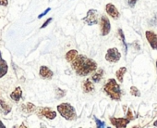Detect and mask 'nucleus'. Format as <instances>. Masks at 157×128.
I'll return each mask as SVG.
<instances>
[{
	"label": "nucleus",
	"instance_id": "c85d7f7f",
	"mask_svg": "<svg viewBox=\"0 0 157 128\" xmlns=\"http://www.w3.org/2000/svg\"><path fill=\"white\" fill-rule=\"evenodd\" d=\"M0 128H6V126L4 125V123L2 122L1 120H0Z\"/></svg>",
	"mask_w": 157,
	"mask_h": 128
},
{
	"label": "nucleus",
	"instance_id": "bb28decb",
	"mask_svg": "<svg viewBox=\"0 0 157 128\" xmlns=\"http://www.w3.org/2000/svg\"><path fill=\"white\" fill-rule=\"evenodd\" d=\"M50 10H51V9H50V8H48V9H47V10H46L45 11H44V12H43V13H42L41 15H39V16H38V18H39V19H41V18H42L43 16L46 15V14H47V13H48V12H49Z\"/></svg>",
	"mask_w": 157,
	"mask_h": 128
},
{
	"label": "nucleus",
	"instance_id": "f8f14e48",
	"mask_svg": "<svg viewBox=\"0 0 157 128\" xmlns=\"http://www.w3.org/2000/svg\"><path fill=\"white\" fill-rule=\"evenodd\" d=\"M9 70V65L5 59H3L2 58V54L1 51H0V78H2L3 76H5L8 73Z\"/></svg>",
	"mask_w": 157,
	"mask_h": 128
},
{
	"label": "nucleus",
	"instance_id": "423d86ee",
	"mask_svg": "<svg viewBox=\"0 0 157 128\" xmlns=\"http://www.w3.org/2000/svg\"><path fill=\"white\" fill-rule=\"evenodd\" d=\"M37 115L39 117H45L49 120H54L56 117V112L51 108H39L37 109Z\"/></svg>",
	"mask_w": 157,
	"mask_h": 128
},
{
	"label": "nucleus",
	"instance_id": "a878e982",
	"mask_svg": "<svg viewBox=\"0 0 157 128\" xmlns=\"http://www.w3.org/2000/svg\"><path fill=\"white\" fill-rule=\"evenodd\" d=\"M9 5V0H0V6L7 7Z\"/></svg>",
	"mask_w": 157,
	"mask_h": 128
},
{
	"label": "nucleus",
	"instance_id": "f03ea898",
	"mask_svg": "<svg viewBox=\"0 0 157 128\" xmlns=\"http://www.w3.org/2000/svg\"><path fill=\"white\" fill-rule=\"evenodd\" d=\"M104 91L106 95L113 100H120L121 99V89L119 85L117 83L115 79H109L108 82L104 86Z\"/></svg>",
	"mask_w": 157,
	"mask_h": 128
},
{
	"label": "nucleus",
	"instance_id": "9d476101",
	"mask_svg": "<svg viewBox=\"0 0 157 128\" xmlns=\"http://www.w3.org/2000/svg\"><path fill=\"white\" fill-rule=\"evenodd\" d=\"M39 74L43 79H47V80H51L53 78L54 73L46 66H41L40 70H39Z\"/></svg>",
	"mask_w": 157,
	"mask_h": 128
},
{
	"label": "nucleus",
	"instance_id": "f257e3e1",
	"mask_svg": "<svg viewBox=\"0 0 157 128\" xmlns=\"http://www.w3.org/2000/svg\"><path fill=\"white\" fill-rule=\"evenodd\" d=\"M70 63L72 69L80 76H86L97 69V63L94 59L87 58L84 55L78 54Z\"/></svg>",
	"mask_w": 157,
	"mask_h": 128
},
{
	"label": "nucleus",
	"instance_id": "39448f33",
	"mask_svg": "<svg viewBox=\"0 0 157 128\" xmlns=\"http://www.w3.org/2000/svg\"><path fill=\"white\" fill-rule=\"evenodd\" d=\"M120 58H121V54L118 51V49L116 47L109 48L105 54V59L112 63H116V62L119 61Z\"/></svg>",
	"mask_w": 157,
	"mask_h": 128
},
{
	"label": "nucleus",
	"instance_id": "9b49d317",
	"mask_svg": "<svg viewBox=\"0 0 157 128\" xmlns=\"http://www.w3.org/2000/svg\"><path fill=\"white\" fill-rule=\"evenodd\" d=\"M105 10H106V13L110 17H112L113 19L117 20L119 18V12H118V10H117V8L113 4H111V3L107 4L106 7H105Z\"/></svg>",
	"mask_w": 157,
	"mask_h": 128
},
{
	"label": "nucleus",
	"instance_id": "aec40b11",
	"mask_svg": "<svg viewBox=\"0 0 157 128\" xmlns=\"http://www.w3.org/2000/svg\"><path fill=\"white\" fill-rule=\"evenodd\" d=\"M65 95H66V91H64V90H62L60 88H56V98L57 99L62 98Z\"/></svg>",
	"mask_w": 157,
	"mask_h": 128
},
{
	"label": "nucleus",
	"instance_id": "4be33fe9",
	"mask_svg": "<svg viewBox=\"0 0 157 128\" xmlns=\"http://www.w3.org/2000/svg\"><path fill=\"white\" fill-rule=\"evenodd\" d=\"M118 34H119V35H120V37H121L122 41H123V44H124V46H125V49H126V52H127L128 47H127V44H126V42H125V36H124L123 31H122L121 29H119V30H118Z\"/></svg>",
	"mask_w": 157,
	"mask_h": 128
},
{
	"label": "nucleus",
	"instance_id": "0eeeda50",
	"mask_svg": "<svg viewBox=\"0 0 157 128\" xmlns=\"http://www.w3.org/2000/svg\"><path fill=\"white\" fill-rule=\"evenodd\" d=\"M111 30V24L108 20V18L105 15L101 17V34L103 36L107 35L110 33Z\"/></svg>",
	"mask_w": 157,
	"mask_h": 128
},
{
	"label": "nucleus",
	"instance_id": "20e7f679",
	"mask_svg": "<svg viewBox=\"0 0 157 128\" xmlns=\"http://www.w3.org/2000/svg\"><path fill=\"white\" fill-rule=\"evenodd\" d=\"M98 17H99V14H98V11L97 10H88L86 17H84L82 19V21L87 25L93 26V25H95V24L98 23Z\"/></svg>",
	"mask_w": 157,
	"mask_h": 128
},
{
	"label": "nucleus",
	"instance_id": "1a4fd4ad",
	"mask_svg": "<svg viewBox=\"0 0 157 128\" xmlns=\"http://www.w3.org/2000/svg\"><path fill=\"white\" fill-rule=\"evenodd\" d=\"M145 35H146V38H147L150 46L153 49H157V35L151 31H147L145 33Z\"/></svg>",
	"mask_w": 157,
	"mask_h": 128
},
{
	"label": "nucleus",
	"instance_id": "7ed1b4c3",
	"mask_svg": "<svg viewBox=\"0 0 157 128\" xmlns=\"http://www.w3.org/2000/svg\"><path fill=\"white\" fill-rule=\"evenodd\" d=\"M57 110L60 115L67 121H73L77 117L74 107L69 103H61L57 106Z\"/></svg>",
	"mask_w": 157,
	"mask_h": 128
},
{
	"label": "nucleus",
	"instance_id": "a211bd4d",
	"mask_svg": "<svg viewBox=\"0 0 157 128\" xmlns=\"http://www.w3.org/2000/svg\"><path fill=\"white\" fill-rule=\"evenodd\" d=\"M78 55V51L75 50V49H71L69 50L67 54H66V59L68 61V62H71Z\"/></svg>",
	"mask_w": 157,
	"mask_h": 128
},
{
	"label": "nucleus",
	"instance_id": "2eb2a0df",
	"mask_svg": "<svg viewBox=\"0 0 157 128\" xmlns=\"http://www.w3.org/2000/svg\"><path fill=\"white\" fill-rule=\"evenodd\" d=\"M0 108H1V110H2V111H3V113H4L5 115L9 114V113L11 111V106L9 105V104H8L5 100H3V99H0Z\"/></svg>",
	"mask_w": 157,
	"mask_h": 128
},
{
	"label": "nucleus",
	"instance_id": "c756f323",
	"mask_svg": "<svg viewBox=\"0 0 157 128\" xmlns=\"http://www.w3.org/2000/svg\"><path fill=\"white\" fill-rule=\"evenodd\" d=\"M153 125H154V126H156V127H157V121H155V122H153Z\"/></svg>",
	"mask_w": 157,
	"mask_h": 128
},
{
	"label": "nucleus",
	"instance_id": "4468645a",
	"mask_svg": "<svg viewBox=\"0 0 157 128\" xmlns=\"http://www.w3.org/2000/svg\"><path fill=\"white\" fill-rule=\"evenodd\" d=\"M82 90L84 93H92L94 90V86L92 83V81H90V79H86L83 84H82Z\"/></svg>",
	"mask_w": 157,
	"mask_h": 128
},
{
	"label": "nucleus",
	"instance_id": "412c9836",
	"mask_svg": "<svg viewBox=\"0 0 157 128\" xmlns=\"http://www.w3.org/2000/svg\"><path fill=\"white\" fill-rule=\"evenodd\" d=\"M130 94L132 95V96H135V97H140V92L138 90V88L137 87H135V86H131L130 87Z\"/></svg>",
	"mask_w": 157,
	"mask_h": 128
},
{
	"label": "nucleus",
	"instance_id": "f3484780",
	"mask_svg": "<svg viewBox=\"0 0 157 128\" xmlns=\"http://www.w3.org/2000/svg\"><path fill=\"white\" fill-rule=\"evenodd\" d=\"M103 75H104V70L103 69H99L92 77V80L95 83H98L101 81V79L103 78Z\"/></svg>",
	"mask_w": 157,
	"mask_h": 128
},
{
	"label": "nucleus",
	"instance_id": "393cba45",
	"mask_svg": "<svg viewBox=\"0 0 157 128\" xmlns=\"http://www.w3.org/2000/svg\"><path fill=\"white\" fill-rule=\"evenodd\" d=\"M138 1V0H128V6L133 8L136 4V2Z\"/></svg>",
	"mask_w": 157,
	"mask_h": 128
},
{
	"label": "nucleus",
	"instance_id": "cd10ccee",
	"mask_svg": "<svg viewBox=\"0 0 157 128\" xmlns=\"http://www.w3.org/2000/svg\"><path fill=\"white\" fill-rule=\"evenodd\" d=\"M127 118H128V119H129V120H132V119H133V117H132V114H131V111H130V110H128V112Z\"/></svg>",
	"mask_w": 157,
	"mask_h": 128
},
{
	"label": "nucleus",
	"instance_id": "b1692460",
	"mask_svg": "<svg viewBox=\"0 0 157 128\" xmlns=\"http://www.w3.org/2000/svg\"><path fill=\"white\" fill-rule=\"evenodd\" d=\"M52 20H53L52 18H49L48 20H46V22H44V24L41 26V29H44V28H45V27H46V26H47V25H48V24H49L51 22H52Z\"/></svg>",
	"mask_w": 157,
	"mask_h": 128
},
{
	"label": "nucleus",
	"instance_id": "ddd939ff",
	"mask_svg": "<svg viewBox=\"0 0 157 128\" xmlns=\"http://www.w3.org/2000/svg\"><path fill=\"white\" fill-rule=\"evenodd\" d=\"M10 98L12 100L16 101V102H19L21 100V98H22V90H21V87L18 86L15 88V90L10 94Z\"/></svg>",
	"mask_w": 157,
	"mask_h": 128
},
{
	"label": "nucleus",
	"instance_id": "7c9ffc66",
	"mask_svg": "<svg viewBox=\"0 0 157 128\" xmlns=\"http://www.w3.org/2000/svg\"><path fill=\"white\" fill-rule=\"evenodd\" d=\"M156 68H157V61H156Z\"/></svg>",
	"mask_w": 157,
	"mask_h": 128
},
{
	"label": "nucleus",
	"instance_id": "6e6552de",
	"mask_svg": "<svg viewBox=\"0 0 157 128\" xmlns=\"http://www.w3.org/2000/svg\"><path fill=\"white\" fill-rule=\"evenodd\" d=\"M110 122H111V123L115 127H117V128H125L129 123L130 120L128 119V118H115V117H111L110 118Z\"/></svg>",
	"mask_w": 157,
	"mask_h": 128
},
{
	"label": "nucleus",
	"instance_id": "6ab92c4d",
	"mask_svg": "<svg viewBox=\"0 0 157 128\" xmlns=\"http://www.w3.org/2000/svg\"><path fill=\"white\" fill-rule=\"evenodd\" d=\"M22 110L23 111H25V112H28V113H30V112H34L35 110H36V107L33 104V103H31V102H29V103H27L26 105H23L22 106Z\"/></svg>",
	"mask_w": 157,
	"mask_h": 128
},
{
	"label": "nucleus",
	"instance_id": "dca6fc26",
	"mask_svg": "<svg viewBox=\"0 0 157 128\" xmlns=\"http://www.w3.org/2000/svg\"><path fill=\"white\" fill-rule=\"evenodd\" d=\"M126 72H127V68H126V67H121L120 69H118V70L117 71V73H116V75H117V80H118L120 83H122V82H123L124 75H125Z\"/></svg>",
	"mask_w": 157,
	"mask_h": 128
},
{
	"label": "nucleus",
	"instance_id": "5701e85b",
	"mask_svg": "<svg viewBox=\"0 0 157 128\" xmlns=\"http://www.w3.org/2000/svg\"><path fill=\"white\" fill-rule=\"evenodd\" d=\"M94 120H95V122H96V123H97V127H105V122H101V121L98 120L96 117H94Z\"/></svg>",
	"mask_w": 157,
	"mask_h": 128
}]
</instances>
